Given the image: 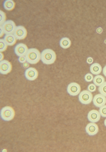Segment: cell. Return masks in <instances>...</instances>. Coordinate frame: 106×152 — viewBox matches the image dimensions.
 I'll list each match as a JSON object with an SVG mask.
<instances>
[{"label": "cell", "instance_id": "14", "mask_svg": "<svg viewBox=\"0 0 106 152\" xmlns=\"http://www.w3.org/2000/svg\"><path fill=\"white\" fill-rule=\"evenodd\" d=\"M90 73H91L93 75H99L102 71V68L101 67V65L99 63H93L90 66Z\"/></svg>", "mask_w": 106, "mask_h": 152}, {"label": "cell", "instance_id": "30", "mask_svg": "<svg viewBox=\"0 0 106 152\" xmlns=\"http://www.w3.org/2000/svg\"><path fill=\"white\" fill-rule=\"evenodd\" d=\"M0 56H1V58H0V61H3L4 60V54H3V53H0Z\"/></svg>", "mask_w": 106, "mask_h": 152}, {"label": "cell", "instance_id": "17", "mask_svg": "<svg viewBox=\"0 0 106 152\" xmlns=\"http://www.w3.org/2000/svg\"><path fill=\"white\" fill-rule=\"evenodd\" d=\"M3 7L6 10H12L15 7V3L13 0H6L3 3Z\"/></svg>", "mask_w": 106, "mask_h": 152}, {"label": "cell", "instance_id": "22", "mask_svg": "<svg viewBox=\"0 0 106 152\" xmlns=\"http://www.w3.org/2000/svg\"><path fill=\"white\" fill-rule=\"evenodd\" d=\"M94 75L91 73H87L84 76V80L87 82H91L94 80Z\"/></svg>", "mask_w": 106, "mask_h": 152}, {"label": "cell", "instance_id": "3", "mask_svg": "<svg viewBox=\"0 0 106 152\" xmlns=\"http://www.w3.org/2000/svg\"><path fill=\"white\" fill-rule=\"evenodd\" d=\"M1 118L4 121H10L14 119L15 116L14 109L10 106H6L1 110Z\"/></svg>", "mask_w": 106, "mask_h": 152}, {"label": "cell", "instance_id": "18", "mask_svg": "<svg viewBox=\"0 0 106 152\" xmlns=\"http://www.w3.org/2000/svg\"><path fill=\"white\" fill-rule=\"evenodd\" d=\"M105 78L103 77L102 75L99 74L95 75V77H94V80H93V82L97 86H100L102 85L104 82H105Z\"/></svg>", "mask_w": 106, "mask_h": 152}, {"label": "cell", "instance_id": "15", "mask_svg": "<svg viewBox=\"0 0 106 152\" xmlns=\"http://www.w3.org/2000/svg\"><path fill=\"white\" fill-rule=\"evenodd\" d=\"M4 40L8 46H14L17 42V38L14 34H7L5 35Z\"/></svg>", "mask_w": 106, "mask_h": 152}, {"label": "cell", "instance_id": "20", "mask_svg": "<svg viewBox=\"0 0 106 152\" xmlns=\"http://www.w3.org/2000/svg\"><path fill=\"white\" fill-rule=\"evenodd\" d=\"M98 91L100 93V94L106 97V82H105L102 85L99 86Z\"/></svg>", "mask_w": 106, "mask_h": 152}, {"label": "cell", "instance_id": "31", "mask_svg": "<svg viewBox=\"0 0 106 152\" xmlns=\"http://www.w3.org/2000/svg\"><path fill=\"white\" fill-rule=\"evenodd\" d=\"M104 124L105 126L106 127V118H105V120H104Z\"/></svg>", "mask_w": 106, "mask_h": 152}, {"label": "cell", "instance_id": "23", "mask_svg": "<svg viewBox=\"0 0 106 152\" xmlns=\"http://www.w3.org/2000/svg\"><path fill=\"white\" fill-rule=\"evenodd\" d=\"M99 112L101 117L106 118V104L99 108Z\"/></svg>", "mask_w": 106, "mask_h": 152}, {"label": "cell", "instance_id": "4", "mask_svg": "<svg viewBox=\"0 0 106 152\" xmlns=\"http://www.w3.org/2000/svg\"><path fill=\"white\" fill-rule=\"evenodd\" d=\"M93 98H94L93 94L87 90L81 91L78 96L79 101L83 105L90 104L92 102Z\"/></svg>", "mask_w": 106, "mask_h": 152}, {"label": "cell", "instance_id": "19", "mask_svg": "<svg viewBox=\"0 0 106 152\" xmlns=\"http://www.w3.org/2000/svg\"><path fill=\"white\" fill-rule=\"evenodd\" d=\"M7 46L8 45L4 40V39H0V51H1V53L5 51L7 48Z\"/></svg>", "mask_w": 106, "mask_h": 152}, {"label": "cell", "instance_id": "26", "mask_svg": "<svg viewBox=\"0 0 106 152\" xmlns=\"http://www.w3.org/2000/svg\"><path fill=\"white\" fill-rule=\"evenodd\" d=\"M29 65H30V63L29 62H28V61H26V62H25V63H23V64H22V66L24 68H26V69L30 68Z\"/></svg>", "mask_w": 106, "mask_h": 152}, {"label": "cell", "instance_id": "24", "mask_svg": "<svg viewBox=\"0 0 106 152\" xmlns=\"http://www.w3.org/2000/svg\"><path fill=\"white\" fill-rule=\"evenodd\" d=\"M87 90L91 93H94L97 90V86L94 83H90L87 86Z\"/></svg>", "mask_w": 106, "mask_h": 152}, {"label": "cell", "instance_id": "29", "mask_svg": "<svg viewBox=\"0 0 106 152\" xmlns=\"http://www.w3.org/2000/svg\"><path fill=\"white\" fill-rule=\"evenodd\" d=\"M102 73L105 77H106V65L102 68Z\"/></svg>", "mask_w": 106, "mask_h": 152}, {"label": "cell", "instance_id": "13", "mask_svg": "<svg viewBox=\"0 0 106 152\" xmlns=\"http://www.w3.org/2000/svg\"><path fill=\"white\" fill-rule=\"evenodd\" d=\"M101 115L99 111L97 110H91L87 114V119L90 122H98L101 119Z\"/></svg>", "mask_w": 106, "mask_h": 152}, {"label": "cell", "instance_id": "9", "mask_svg": "<svg viewBox=\"0 0 106 152\" xmlns=\"http://www.w3.org/2000/svg\"><path fill=\"white\" fill-rule=\"evenodd\" d=\"M29 50L28 46L24 43H19L15 46L14 48V52L18 57L24 56L27 54Z\"/></svg>", "mask_w": 106, "mask_h": 152}, {"label": "cell", "instance_id": "1", "mask_svg": "<svg viewBox=\"0 0 106 152\" xmlns=\"http://www.w3.org/2000/svg\"><path fill=\"white\" fill-rule=\"evenodd\" d=\"M57 59V54L54 50L46 49L41 52V60L45 65H52Z\"/></svg>", "mask_w": 106, "mask_h": 152}, {"label": "cell", "instance_id": "8", "mask_svg": "<svg viewBox=\"0 0 106 152\" xmlns=\"http://www.w3.org/2000/svg\"><path fill=\"white\" fill-rule=\"evenodd\" d=\"M12 66L11 63L7 60H4L0 61V73L3 75H6L10 73L12 71Z\"/></svg>", "mask_w": 106, "mask_h": 152}, {"label": "cell", "instance_id": "5", "mask_svg": "<svg viewBox=\"0 0 106 152\" xmlns=\"http://www.w3.org/2000/svg\"><path fill=\"white\" fill-rule=\"evenodd\" d=\"M0 27L3 29L5 35L14 34L17 28L15 22L12 20H7L2 25H0Z\"/></svg>", "mask_w": 106, "mask_h": 152}, {"label": "cell", "instance_id": "21", "mask_svg": "<svg viewBox=\"0 0 106 152\" xmlns=\"http://www.w3.org/2000/svg\"><path fill=\"white\" fill-rule=\"evenodd\" d=\"M6 21V14L3 10H0V25H2Z\"/></svg>", "mask_w": 106, "mask_h": 152}, {"label": "cell", "instance_id": "2", "mask_svg": "<svg viewBox=\"0 0 106 152\" xmlns=\"http://www.w3.org/2000/svg\"><path fill=\"white\" fill-rule=\"evenodd\" d=\"M27 61L30 64L35 65L38 63L41 58V53L36 48H30L29 49L27 54L25 55Z\"/></svg>", "mask_w": 106, "mask_h": 152}, {"label": "cell", "instance_id": "28", "mask_svg": "<svg viewBox=\"0 0 106 152\" xmlns=\"http://www.w3.org/2000/svg\"><path fill=\"white\" fill-rule=\"evenodd\" d=\"M4 34H4V32L3 29H2V28L0 27V37H2Z\"/></svg>", "mask_w": 106, "mask_h": 152}, {"label": "cell", "instance_id": "10", "mask_svg": "<svg viewBox=\"0 0 106 152\" xmlns=\"http://www.w3.org/2000/svg\"><path fill=\"white\" fill-rule=\"evenodd\" d=\"M14 34L17 40H21L25 39V37H27L28 31L25 27L23 26H17Z\"/></svg>", "mask_w": 106, "mask_h": 152}, {"label": "cell", "instance_id": "16", "mask_svg": "<svg viewBox=\"0 0 106 152\" xmlns=\"http://www.w3.org/2000/svg\"><path fill=\"white\" fill-rule=\"evenodd\" d=\"M71 45L72 42L68 37H63L60 40V45L62 49H68L71 46Z\"/></svg>", "mask_w": 106, "mask_h": 152}, {"label": "cell", "instance_id": "25", "mask_svg": "<svg viewBox=\"0 0 106 152\" xmlns=\"http://www.w3.org/2000/svg\"><path fill=\"white\" fill-rule=\"evenodd\" d=\"M18 61L20 63H21V64H23V63H25L27 61V58H26V57L25 56H20V57H18Z\"/></svg>", "mask_w": 106, "mask_h": 152}, {"label": "cell", "instance_id": "7", "mask_svg": "<svg viewBox=\"0 0 106 152\" xmlns=\"http://www.w3.org/2000/svg\"><path fill=\"white\" fill-rule=\"evenodd\" d=\"M24 75L27 80L30 81H33L36 80L38 77V71L36 69L30 67L26 69L24 72Z\"/></svg>", "mask_w": 106, "mask_h": 152}, {"label": "cell", "instance_id": "12", "mask_svg": "<svg viewBox=\"0 0 106 152\" xmlns=\"http://www.w3.org/2000/svg\"><path fill=\"white\" fill-rule=\"evenodd\" d=\"M92 102L96 107L100 108L106 104V97L100 93L97 94L93 98Z\"/></svg>", "mask_w": 106, "mask_h": 152}, {"label": "cell", "instance_id": "27", "mask_svg": "<svg viewBox=\"0 0 106 152\" xmlns=\"http://www.w3.org/2000/svg\"><path fill=\"white\" fill-rule=\"evenodd\" d=\"M93 62H94V59L91 57H88L87 59V63L88 64H93Z\"/></svg>", "mask_w": 106, "mask_h": 152}, {"label": "cell", "instance_id": "6", "mask_svg": "<svg viewBox=\"0 0 106 152\" xmlns=\"http://www.w3.org/2000/svg\"><path fill=\"white\" fill-rule=\"evenodd\" d=\"M68 93L72 96H76L81 93V86L76 82H72L68 85L67 87Z\"/></svg>", "mask_w": 106, "mask_h": 152}, {"label": "cell", "instance_id": "11", "mask_svg": "<svg viewBox=\"0 0 106 152\" xmlns=\"http://www.w3.org/2000/svg\"><path fill=\"white\" fill-rule=\"evenodd\" d=\"M86 132L90 136L96 135L99 132V127L98 125L94 122L89 123L86 126Z\"/></svg>", "mask_w": 106, "mask_h": 152}]
</instances>
